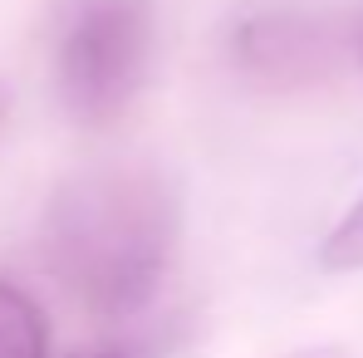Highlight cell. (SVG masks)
Returning a JSON list of instances; mask_svg holds the SVG:
<instances>
[{"label":"cell","instance_id":"cell-1","mask_svg":"<svg viewBox=\"0 0 363 358\" xmlns=\"http://www.w3.org/2000/svg\"><path fill=\"white\" fill-rule=\"evenodd\" d=\"M182 240L177 186L157 167L104 162L64 177L40 221V255L94 319L143 314L172 275Z\"/></svg>","mask_w":363,"mask_h":358},{"label":"cell","instance_id":"cell-4","mask_svg":"<svg viewBox=\"0 0 363 358\" xmlns=\"http://www.w3.org/2000/svg\"><path fill=\"white\" fill-rule=\"evenodd\" d=\"M0 358H50L45 309L10 280H0Z\"/></svg>","mask_w":363,"mask_h":358},{"label":"cell","instance_id":"cell-9","mask_svg":"<svg viewBox=\"0 0 363 358\" xmlns=\"http://www.w3.org/2000/svg\"><path fill=\"white\" fill-rule=\"evenodd\" d=\"M304 358H334V354H304Z\"/></svg>","mask_w":363,"mask_h":358},{"label":"cell","instance_id":"cell-6","mask_svg":"<svg viewBox=\"0 0 363 358\" xmlns=\"http://www.w3.org/2000/svg\"><path fill=\"white\" fill-rule=\"evenodd\" d=\"M354 64L363 69V5H354Z\"/></svg>","mask_w":363,"mask_h":358},{"label":"cell","instance_id":"cell-3","mask_svg":"<svg viewBox=\"0 0 363 358\" xmlns=\"http://www.w3.org/2000/svg\"><path fill=\"white\" fill-rule=\"evenodd\" d=\"M226 60L255 89L300 94L329 84L354 60V5L334 0H260L226 30Z\"/></svg>","mask_w":363,"mask_h":358},{"label":"cell","instance_id":"cell-8","mask_svg":"<svg viewBox=\"0 0 363 358\" xmlns=\"http://www.w3.org/2000/svg\"><path fill=\"white\" fill-rule=\"evenodd\" d=\"M5 113H10V99H5V89H0V128H5Z\"/></svg>","mask_w":363,"mask_h":358},{"label":"cell","instance_id":"cell-7","mask_svg":"<svg viewBox=\"0 0 363 358\" xmlns=\"http://www.w3.org/2000/svg\"><path fill=\"white\" fill-rule=\"evenodd\" d=\"M79 358H128V354H118V349H94V354H79Z\"/></svg>","mask_w":363,"mask_h":358},{"label":"cell","instance_id":"cell-5","mask_svg":"<svg viewBox=\"0 0 363 358\" xmlns=\"http://www.w3.org/2000/svg\"><path fill=\"white\" fill-rule=\"evenodd\" d=\"M319 265L329 275H354V270H363V191L354 196V206L329 226V236L319 240Z\"/></svg>","mask_w":363,"mask_h":358},{"label":"cell","instance_id":"cell-2","mask_svg":"<svg viewBox=\"0 0 363 358\" xmlns=\"http://www.w3.org/2000/svg\"><path fill=\"white\" fill-rule=\"evenodd\" d=\"M152 40H157L152 0H79L55 50L64 113L84 128L123 118L147 84Z\"/></svg>","mask_w":363,"mask_h":358}]
</instances>
